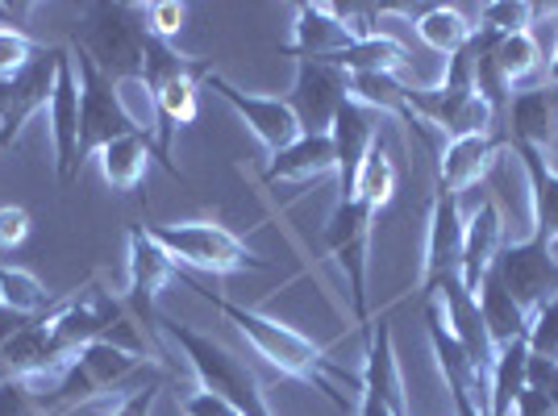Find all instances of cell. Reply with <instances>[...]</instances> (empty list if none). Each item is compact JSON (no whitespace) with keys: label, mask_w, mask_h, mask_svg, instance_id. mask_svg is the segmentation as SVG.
Segmentation results:
<instances>
[{"label":"cell","mask_w":558,"mask_h":416,"mask_svg":"<svg viewBox=\"0 0 558 416\" xmlns=\"http://www.w3.org/2000/svg\"><path fill=\"white\" fill-rule=\"evenodd\" d=\"M180 283H187V292H196L205 304H213L226 321L255 346L258 358H267L279 375H288V379H301V383H313L317 392L326 395V370H329V358L322 354V346H313L304 333H296L292 325H279L271 317H258L255 308H242V304H233L230 296H221L217 287H209L205 279H192L184 271H175Z\"/></svg>","instance_id":"obj_1"},{"label":"cell","mask_w":558,"mask_h":416,"mask_svg":"<svg viewBox=\"0 0 558 416\" xmlns=\"http://www.w3.org/2000/svg\"><path fill=\"white\" fill-rule=\"evenodd\" d=\"M71 47L84 50L113 84H130V79L142 84L146 79V50H150L146 9L142 4H121V0L84 4V17L75 25Z\"/></svg>","instance_id":"obj_2"},{"label":"cell","mask_w":558,"mask_h":416,"mask_svg":"<svg viewBox=\"0 0 558 416\" xmlns=\"http://www.w3.org/2000/svg\"><path fill=\"white\" fill-rule=\"evenodd\" d=\"M159 333H167L175 346L184 350L187 367L196 370L201 379V392L226 400L230 408H238L242 416H271L267 413V400H263V388H258L255 370L246 367L242 358H233L221 342H213L209 333L192 329V325L167 321L159 317Z\"/></svg>","instance_id":"obj_3"},{"label":"cell","mask_w":558,"mask_h":416,"mask_svg":"<svg viewBox=\"0 0 558 416\" xmlns=\"http://www.w3.org/2000/svg\"><path fill=\"white\" fill-rule=\"evenodd\" d=\"M146 233L167 255L196 271L230 276V271H267V258L246 250V242L217 221H180V225H146Z\"/></svg>","instance_id":"obj_4"},{"label":"cell","mask_w":558,"mask_h":416,"mask_svg":"<svg viewBox=\"0 0 558 416\" xmlns=\"http://www.w3.org/2000/svg\"><path fill=\"white\" fill-rule=\"evenodd\" d=\"M68 50L71 63H75V75H80V167L93 155H100L109 142L130 138V134H150L121 105V93H117L113 79L96 68L84 50H75L71 42Z\"/></svg>","instance_id":"obj_5"},{"label":"cell","mask_w":558,"mask_h":416,"mask_svg":"<svg viewBox=\"0 0 558 416\" xmlns=\"http://www.w3.org/2000/svg\"><path fill=\"white\" fill-rule=\"evenodd\" d=\"M375 208L363 200H338L326 221V246L338 258V267L350 279V313L363 325V333L372 329V301H367V242H372Z\"/></svg>","instance_id":"obj_6"},{"label":"cell","mask_w":558,"mask_h":416,"mask_svg":"<svg viewBox=\"0 0 558 416\" xmlns=\"http://www.w3.org/2000/svg\"><path fill=\"white\" fill-rule=\"evenodd\" d=\"M404 117L434 125L446 142L480 138V134H492L496 125L492 105L475 88H446V84L442 88H404Z\"/></svg>","instance_id":"obj_7"},{"label":"cell","mask_w":558,"mask_h":416,"mask_svg":"<svg viewBox=\"0 0 558 416\" xmlns=\"http://www.w3.org/2000/svg\"><path fill=\"white\" fill-rule=\"evenodd\" d=\"M500 283L512 292V301L525 313H534L537 304L558 301V258L542 237H521V242H505V250L492 267Z\"/></svg>","instance_id":"obj_8"},{"label":"cell","mask_w":558,"mask_h":416,"mask_svg":"<svg viewBox=\"0 0 558 416\" xmlns=\"http://www.w3.org/2000/svg\"><path fill=\"white\" fill-rule=\"evenodd\" d=\"M175 271H180V262L146 233V225H134L130 230V292H125V313L142 325L146 338L159 333L155 301H159V287H163L167 279H175Z\"/></svg>","instance_id":"obj_9"},{"label":"cell","mask_w":558,"mask_h":416,"mask_svg":"<svg viewBox=\"0 0 558 416\" xmlns=\"http://www.w3.org/2000/svg\"><path fill=\"white\" fill-rule=\"evenodd\" d=\"M43 317H47L50 333L75 354V350L93 346V342H105V333L125 317V301H113L109 292L88 283L84 292H75L68 301H54V308Z\"/></svg>","instance_id":"obj_10"},{"label":"cell","mask_w":558,"mask_h":416,"mask_svg":"<svg viewBox=\"0 0 558 416\" xmlns=\"http://www.w3.org/2000/svg\"><path fill=\"white\" fill-rule=\"evenodd\" d=\"M283 100L296 113L301 134H329L338 109L350 100V75L342 68H333V63H301L296 84Z\"/></svg>","instance_id":"obj_11"},{"label":"cell","mask_w":558,"mask_h":416,"mask_svg":"<svg viewBox=\"0 0 558 416\" xmlns=\"http://www.w3.org/2000/svg\"><path fill=\"white\" fill-rule=\"evenodd\" d=\"M201 88H213V93L221 96V100H230L233 113L242 117L251 130H255V138L279 155V150H288L292 142L301 138V125H296V113L288 109V100L283 96H251L242 93V88H233L226 75H217V71H205L201 75Z\"/></svg>","instance_id":"obj_12"},{"label":"cell","mask_w":558,"mask_h":416,"mask_svg":"<svg viewBox=\"0 0 558 416\" xmlns=\"http://www.w3.org/2000/svg\"><path fill=\"white\" fill-rule=\"evenodd\" d=\"M463 237H466V217H463V196L446 192L434 184V208H429V237H425V276H421V292H429L434 283L446 276H459L463 267Z\"/></svg>","instance_id":"obj_13"},{"label":"cell","mask_w":558,"mask_h":416,"mask_svg":"<svg viewBox=\"0 0 558 416\" xmlns=\"http://www.w3.org/2000/svg\"><path fill=\"white\" fill-rule=\"evenodd\" d=\"M512 150H537L550 155L558 142V88L550 84H530L517 88L509 100V138Z\"/></svg>","instance_id":"obj_14"},{"label":"cell","mask_w":558,"mask_h":416,"mask_svg":"<svg viewBox=\"0 0 558 416\" xmlns=\"http://www.w3.org/2000/svg\"><path fill=\"white\" fill-rule=\"evenodd\" d=\"M329 142H333V171H338V200H350L354 196V180L363 171V162L372 155V146L379 142L375 134L372 109L359 105V100H347L333 125H329Z\"/></svg>","instance_id":"obj_15"},{"label":"cell","mask_w":558,"mask_h":416,"mask_svg":"<svg viewBox=\"0 0 558 416\" xmlns=\"http://www.w3.org/2000/svg\"><path fill=\"white\" fill-rule=\"evenodd\" d=\"M50 130H54V155H59V180L75 184L84 167H80V75L71 63V50L50 96Z\"/></svg>","instance_id":"obj_16"},{"label":"cell","mask_w":558,"mask_h":416,"mask_svg":"<svg viewBox=\"0 0 558 416\" xmlns=\"http://www.w3.org/2000/svg\"><path fill=\"white\" fill-rule=\"evenodd\" d=\"M500 250H505V217H500V205L480 187V205H475V212L466 217L463 267H459V279H463L466 292L480 287V279L496 267Z\"/></svg>","instance_id":"obj_17"},{"label":"cell","mask_w":558,"mask_h":416,"mask_svg":"<svg viewBox=\"0 0 558 416\" xmlns=\"http://www.w3.org/2000/svg\"><path fill=\"white\" fill-rule=\"evenodd\" d=\"M350 42H359V38L333 17L329 4H301L296 9V34L283 50L296 63H333Z\"/></svg>","instance_id":"obj_18"},{"label":"cell","mask_w":558,"mask_h":416,"mask_svg":"<svg viewBox=\"0 0 558 416\" xmlns=\"http://www.w3.org/2000/svg\"><path fill=\"white\" fill-rule=\"evenodd\" d=\"M505 146H509V142L492 138V134L446 142V150L438 155V187L454 192V196L480 187V180L488 175V167L496 162V155H500Z\"/></svg>","instance_id":"obj_19"},{"label":"cell","mask_w":558,"mask_h":416,"mask_svg":"<svg viewBox=\"0 0 558 416\" xmlns=\"http://www.w3.org/2000/svg\"><path fill=\"white\" fill-rule=\"evenodd\" d=\"M363 395H372L379 404H388L396 416L404 413V388H400V370H396L392 329L379 317L367 329V363H363Z\"/></svg>","instance_id":"obj_20"},{"label":"cell","mask_w":558,"mask_h":416,"mask_svg":"<svg viewBox=\"0 0 558 416\" xmlns=\"http://www.w3.org/2000/svg\"><path fill=\"white\" fill-rule=\"evenodd\" d=\"M475 304H480V317H484V329H488L492 346H512V342H525V329H530V313L512 301V292L500 283L496 271L480 279L475 287Z\"/></svg>","instance_id":"obj_21"},{"label":"cell","mask_w":558,"mask_h":416,"mask_svg":"<svg viewBox=\"0 0 558 416\" xmlns=\"http://www.w3.org/2000/svg\"><path fill=\"white\" fill-rule=\"evenodd\" d=\"M333 171V142L329 134H301L288 150L271 155V167L263 171V184H279V180H322Z\"/></svg>","instance_id":"obj_22"},{"label":"cell","mask_w":558,"mask_h":416,"mask_svg":"<svg viewBox=\"0 0 558 416\" xmlns=\"http://www.w3.org/2000/svg\"><path fill=\"white\" fill-rule=\"evenodd\" d=\"M530 388V342H512L500 346L492 358L488 375V413L492 416H512L521 392Z\"/></svg>","instance_id":"obj_23"},{"label":"cell","mask_w":558,"mask_h":416,"mask_svg":"<svg viewBox=\"0 0 558 416\" xmlns=\"http://www.w3.org/2000/svg\"><path fill=\"white\" fill-rule=\"evenodd\" d=\"M413 29H417V38L425 47L434 54H446V59H454L475 34V25L466 22L463 9H454V4H421Z\"/></svg>","instance_id":"obj_24"},{"label":"cell","mask_w":558,"mask_h":416,"mask_svg":"<svg viewBox=\"0 0 558 416\" xmlns=\"http://www.w3.org/2000/svg\"><path fill=\"white\" fill-rule=\"evenodd\" d=\"M150 159H155L150 134H130V138H117L100 150V171L113 184V192H134L142 184V175H146Z\"/></svg>","instance_id":"obj_25"},{"label":"cell","mask_w":558,"mask_h":416,"mask_svg":"<svg viewBox=\"0 0 558 416\" xmlns=\"http://www.w3.org/2000/svg\"><path fill=\"white\" fill-rule=\"evenodd\" d=\"M512 155H521L525 171H530V184H534V237L550 246V242H558V175L550 171L546 155H537V150H512Z\"/></svg>","instance_id":"obj_26"},{"label":"cell","mask_w":558,"mask_h":416,"mask_svg":"<svg viewBox=\"0 0 558 416\" xmlns=\"http://www.w3.org/2000/svg\"><path fill=\"white\" fill-rule=\"evenodd\" d=\"M75 363L84 367V375L93 379L96 392H109V388H125L134 375H142V358L125 354V350L109 346V342H93V346L75 350Z\"/></svg>","instance_id":"obj_27"},{"label":"cell","mask_w":558,"mask_h":416,"mask_svg":"<svg viewBox=\"0 0 558 416\" xmlns=\"http://www.w3.org/2000/svg\"><path fill=\"white\" fill-rule=\"evenodd\" d=\"M492 63L505 75V84L517 93V84H525V79L542 68V42L534 38V29L496 34V38H492Z\"/></svg>","instance_id":"obj_28"},{"label":"cell","mask_w":558,"mask_h":416,"mask_svg":"<svg viewBox=\"0 0 558 416\" xmlns=\"http://www.w3.org/2000/svg\"><path fill=\"white\" fill-rule=\"evenodd\" d=\"M396 180H400L396 159L388 155V146H384V142H375L367 162H363V171H359V180H354V200H363L367 208L379 212V208L392 200Z\"/></svg>","instance_id":"obj_29"},{"label":"cell","mask_w":558,"mask_h":416,"mask_svg":"<svg viewBox=\"0 0 558 416\" xmlns=\"http://www.w3.org/2000/svg\"><path fill=\"white\" fill-rule=\"evenodd\" d=\"M404 88L409 84H400L396 75H350V100L396 117H404Z\"/></svg>","instance_id":"obj_30"},{"label":"cell","mask_w":558,"mask_h":416,"mask_svg":"<svg viewBox=\"0 0 558 416\" xmlns=\"http://www.w3.org/2000/svg\"><path fill=\"white\" fill-rule=\"evenodd\" d=\"M525 342H530V354H537V358H555L558 363V301L537 304L534 313H530Z\"/></svg>","instance_id":"obj_31"},{"label":"cell","mask_w":558,"mask_h":416,"mask_svg":"<svg viewBox=\"0 0 558 416\" xmlns=\"http://www.w3.org/2000/svg\"><path fill=\"white\" fill-rule=\"evenodd\" d=\"M480 25L492 34H521L534 25V4H512V0H488L480 4Z\"/></svg>","instance_id":"obj_32"},{"label":"cell","mask_w":558,"mask_h":416,"mask_svg":"<svg viewBox=\"0 0 558 416\" xmlns=\"http://www.w3.org/2000/svg\"><path fill=\"white\" fill-rule=\"evenodd\" d=\"M38 50H43V42H34V38H25V34H13V29H0V79L22 75V71L34 63Z\"/></svg>","instance_id":"obj_33"},{"label":"cell","mask_w":558,"mask_h":416,"mask_svg":"<svg viewBox=\"0 0 558 416\" xmlns=\"http://www.w3.org/2000/svg\"><path fill=\"white\" fill-rule=\"evenodd\" d=\"M0 416H43L38 388L29 379H0Z\"/></svg>","instance_id":"obj_34"},{"label":"cell","mask_w":558,"mask_h":416,"mask_svg":"<svg viewBox=\"0 0 558 416\" xmlns=\"http://www.w3.org/2000/svg\"><path fill=\"white\" fill-rule=\"evenodd\" d=\"M187 9L184 4H146V29L159 38V42H171L180 29H184Z\"/></svg>","instance_id":"obj_35"},{"label":"cell","mask_w":558,"mask_h":416,"mask_svg":"<svg viewBox=\"0 0 558 416\" xmlns=\"http://www.w3.org/2000/svg\"><path fill=\"white\" fill-rule=\"evenodd\" d=\"M29 230H34V221H29V212L22 205H4L0 208V250H17L29 242Z\"/></svg>","instance_id":"obj_36"},{"label":"cell","mask_w":558,"mask_h":416,"mask_svg":"<svg viewBox=\"0 0 558 416\" xmlns=\"http://www.w3.org/2000/svg\"><path fill=\"white\" fill-rule=\"evenodd\" d=\"M530 388L542 392L558 408V363L555 358H537V354H530Z\"/></svg>","instance_id":"obj_37"},{"label":"cell","mask_w":558,"mask_h":416,"mask_svg":"<svg viewBox=\"0 0 558 416\" xmlns=\"http://www.w3.org/2000/svg\"><path fill=\"white\" fill-rule=\"evenodd\" d=\"M155 395H159V383H146V388L125 395V400H121V408H113V416H150Z\"/></svg>","instance_id":"obj_38"},{"label":"cell","mask_w":558,"mask_h":416,"mask_svg":"<svg viewBox=\"0 0 558 416\" xmlns=\"http://www.w3.org/2000/svg\"><path fill=\"white\" fill-rule=\"evenodd\" d=\"M512 416H558V408L542 392L525 388V392H521V400H517V408H512Z\"/></svg>","instance_id":"obj_39"},{"label":"cell","mask_w":558,"mask_h":416,"mask_svg":"<svg viewBox=\"0 0 558 416\" xmlns=\"http://www.w3.org/2000/svg\"><path fill=\"white\" fill-rule=\"evenodd\" d=\"M29 321H34V317H25V313H17V308H9V304L0 301V346H4L17 329H25Z\"/></svg>","instance_id":"obj_40"},{"label":"cell","mask_w":558,"mask_h":416,"mask_svg":"<svg viewBox=\"0 0 558 416\" xmlns=\"http://www.w3.org/2000/svg\"><path fill=\"white\" fill-rule=\"evenodd\" d=\"M450 400H454V416H492V413H484L466 392H450Z\"/></svg>","instance_id":"obj_41"},{"label":"cell","mask_w":558,"mask_h":416,"mask_svg":"<svg viewBox=\"0 0 558 416\" xmlns=\"http://www.w3.org/2000/svg\"><path fill=\"white\" fill-rule=\"evenodd\" d=\"M354 416H396V413L388 408V404H379V400H372V395H363V400H359V413Z\"/></svg>","instance_id":"obj_42"},{"label":"cell","mask_w":558,"mask_h":416,"mask_svg":"<svg viewBox=\"0 0 558 416\" xmlns=\"http://www.w3.org/2000/svg\"><path fill=\"white\" fill-rule=\"evenodd\" d=\"M13 142H17V130H9V125H0V159L13 150Z\"/></svg>","instance_id":"obj_43"},{"label":"cell","mask_w":558,"mask_h":416,"mask_svg":"<svg viewBox=\"0 0 558 416\" xmlns=\"http://www.w3.org/2000/svg\"><path fill=\"white\" fill-rule=\"evenodd\" d=\"M542 84L558 88V47H555V54H550V63H546V79H542Z\"/></svg>","instance_id":"obj_44"},{"label":"cell","mask_w":558,"mask_h":416,"mask_svg":"<svg viewBox=\"0 0 558 416\" xmlns=\"http://www.w3.org/2000/svg\"><path fill=\"white\" fill-rule=\"evenodd\" d=\"M546 162H550V171H555V175H558V142H555V146H550V155H546Z\"/></svg>","instance_id":"obj_45"}]
</instances>
